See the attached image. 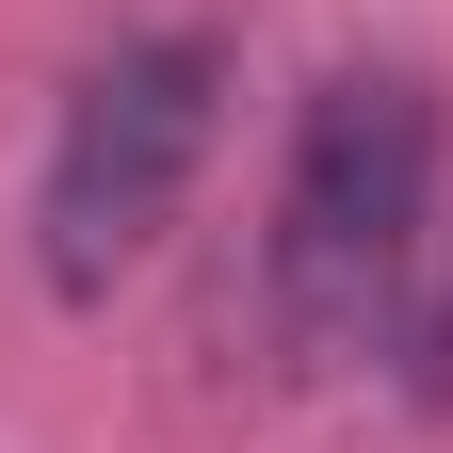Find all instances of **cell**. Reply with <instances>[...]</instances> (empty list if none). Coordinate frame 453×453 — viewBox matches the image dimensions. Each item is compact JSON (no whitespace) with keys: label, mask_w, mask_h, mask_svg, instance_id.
<instances>
[{"label":"cell","mask_w":453,"mask_h":453,"mask_svg":"<svg viewBox=\"0 0 453 453\" xmlns=\"http://www.w3.org/2000/svg\"><path fill=\"white\" fill-rule=\"evenodd\" d=\"M437 243V81L421 65H340L292 113L275 162V226H259V324L292 372H357L405 324V275Z\"/></svg>","instance_id":"1"},{"label":"cell","mask_w":453,"mask_h":453,"mask_svg":"<svg viewBox=\"0 0 453 453\" xmlns=\"http://www.w3.org/2000/svg\"><path fill=\"white\" fill-rule=\"evenodd\" d=\"M211 130H226V33L211 17L97 49V65L65 81V113H49V162H33V275L65 308H97L113 275L179 226Z\"/></svg>","instance_id":"2"}]
</instances>
